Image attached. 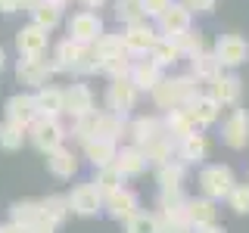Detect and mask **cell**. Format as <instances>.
<instances>
[{
    "label": "cell",
    "mask_w": 249,
    "mask_h": 233,
    "mask_svg": "<svg viewBox=\"0 0 249 233\" xmlns=\"http://www.w3.org/2000/svg\"><path fill=\"white\" fill-rule=\"evenodd\" d=\"M47 171H50L53 177H59V181H69V177L78 174V155L62 143L53 152H47Z\"/></svg>",
    "instance_id": "cell-19"
},
{
    "label": "cell",
    "mask_w": 249,
    "mask_h": 233,
    "mask_svg": "<svg viewBox=\"0 0 249 233\" xmlns=\"http://www.w3.org/2000/svg\"><path fill=\"white\" fill-rule=\"evenodd\" d=\"M97 137H106L112 140V143H119L122 137H128V121H124V115H115L103 109V112H97Z\"/></svg>",
    "instance_id": "cell-27"
},
{
    "label": "cell",
    "mask_w": 249,
    "mask_h": 233,
    "mask_svg": "<svg viewBox=\"0 0 249 233\" xmlns=\"http://www.w3.org/2000/svg\"><path fill=\"white\" fill-rule=\"evenodd\" d=\"M112 16L122 22V25H134V22H143V6H140V0H115V10Z\"/></svg>",
    "instance_id": "cell-41"
},
{
    "label": "cell",
    "mask_w": 249,
    "mask_h": 233,
    "mask_svg": "<svg viewBox=\"0 0 249 233\" xmlns=\"http://www.w3.org/2000/svg\"><path fill=\"white\" fill-rule=\"evenodd\" d=\"M178 162H184V165H199V162H206V155H209V140L206 134H199V131H193V134H187L178 140Z\"/></svg>",
    "instance_id": "cell-16"
},
{
    "label": "cell",
    "mask_w": 249,
    "mask_h": 233,
    "mask_svg": "<svg viewBox=\"0 0 249 233\" xmlns=\"http://www.w3.org/2000/svg\"><path fill=\"white\" fill-rule=\"evenodd\" d=\"M103 19H100V13L93 10H78L72 19H69V41L81 44V47H90L97 44V37L103 34Z\"/></svg>",
    "instance_id": "cell-3"
},
{
    "label": "cell",
    "mask_w": 249,
    "mask_h": 233,
    "mask_svg": "<svg viewBox=\"0 0 249 233\" xmlns=\"http://www.w3.org/2000/svg\"><path fill=\"white\" fill-rule=\"evenodd\" d=\"M28 233H56V224H50L47 217H41V221H35L28 227Z\"/></svg>",
    "instance_id": "cell-51"
},
{
    "label": "cell",
    "mask_w": 249,
    "mask_h": 233,
    "mask_svg": "<svg viewBox=\"0 0 249 233\" xmlns=\"http://www.w3.org/2000/svg\"><path fill=\"white\" fill-rule=\"evenodd\" d=\"M16 78H19V84H25V87H47L53 78V68H50V59L44 56H19L16 62Z\"/></svg>",
    "instance_id": "cell-5"
},
{
    "label": "cell",
    "mask_w": 249,
    "mask_h": 233,
    "mask_svg": "<svg viewBox=\"0 0 249 233\" xmlns=\"http://www.w3.org/2000/svg\"><path fill=\"white\" fill-rule=\"evenodd\" d=\"M156 217H159V233H190V224L184 217H165V215Z\"/></svg>",
    "instance_id": "cell-48"
},
{
    "label": "cell",
    "mask_w": 249,
    "mask_h": 233,
    "mask_svg": "<svg viewBox=\"0 0 249 233\" xmlns=\"http://www.w3.org/2000/svg\"><path fill=\"white\" fill-rule=\"evenodd\" d=\"M103 212L109 217H115V221H128L134 212H140V196L134 190H128V186H122V190H115V193H106Z\"/></svg>",
    "instance_id": "cell-11"
},
{
    "label": "cell",
    "mask_w": 249,
    "mask_h": 233,
    "mask_svg": "<svg viewBox=\"0 0 249 233\" xmlns=\"http://www.w3.org/2000/svg\"><path fill=\"white\" fill-rule=\"evenodd\" d=\"M175 87H178V100H181V106L193 103V100L202 93V84H199L193 75H178V78H175Z\"/></svg>",
    "instance_id": "cell-44"
},
{
    "label": "cell",
    "mask_w": 249,
    "mask_h": 233,
    "mask_svg": "<svg viewBox=\"0 0 249 233\" xmlns=\"http://www.w3.org/2000/svg\"><path fill=\"white\" fill-rule=\"evenodd\" d=\"M69 208L72 215H81V217H93L103 212V193L97 190V183H78L72 193H69Z\"/></svg>",
    "instance_id": "cell-9"
},
{
    "label": "cell",
    "mask_w": 249,
    "mask_h": 233,
    "mask_svg": "<svg viewBox=\"0 0 249 233\" xmlns=\"http://www.w3.org/2000/svg\"><path fill=\"white\" fill-rule=\"evenodd\" d=\"M193 28V13L187 10L184 3H175L171 0L168 3V10L156 19V34L159 37H178V34H184V31H190Z\"/></svg>",
    "instance_id": "cell-6"
},
{
    "label": "cell",
    "mask_w": 249,
    "mask_h": 233,
    "mask_svg": "<svg viewBox=\"0 0 249 233\" xmlns=\"http://www.w3.org/2000/svg\"><path fill=\"white\" fill-rule=\"evenodd\" d=\"M184 181H187V165L178 162V159H171V162L156 168V183H159V190H184Z\"/></svg>",
    "instance_id": "cell-29"
},
{
    "label": "cell",
    "mask_w": 249,
    "mask_h": 233,
    "mask_svg": "<svg viewBox=\"0 0 249 233\" xmlns=\"http://www.w3.org/2000/svg\"><path fill=\"white\" fill-rule=\"evenodd\" d=\"M10 217H13V224H19V227H25V230H28L35 221H41V202H35V199L13 202Z\"/></svg>",
    "instance_id": "cell-37"
},
{
    "label": "cell",
    "mask_w": 249,
    "mask_h": 233,
    "mask_svg": "<svg viewBox=\"0 0 249 233\" xmlns=\"http://www.w3.org/2000/svg\"><path fill=\"white\" fill-rule=\"evenodd\" d=\"M131 62H134V56H115V59H106L103 66H100V72H103L109 81H119V78H128V72H131Z\"/></svg>",
    "instance_id": "cell-46"
},
{
    "label": "cell",
    "mask_w": 249,
    "mask_h": 233,
    "mask_svg": "<svg viewBox=\"0 0 249 233\" xmlns=\"http://www.w3.org/2000/svg\"><path fill=\"white\" fill-rule=\"evenodd\" d=\"M50 3H56V6H66V3H72V0H50Z\"/></svg>",
    "instance_id": "cell-58"
},
{
    "label": "cell",
    "mask_w": 249,
    "mask_h": 233,
    "mask_svg": "<svg viewBox=\"0 0 249 233\" xmlns=\"http://www.w3.org/2000/svg\"><path fill=\"white\" fill-rule=\"evenodd\" d=\"M150 97H153L156 109H162V112L181 106V100H178V87H175V78H162V81L150 90Z\"/></svg>",
    "instance_id": "cell-34"
},
{
    "label": "cell",
    "mask_w": 249,
    "mask_h": 233,
    "mask_svg": "<svg viewBox=\"0 0 249 233\" xmlns=\"http://www.w3.org/2000/svg\"><path fill=\"white\" fill-rule=\"evenodd\" d=\"M93 90L88 87V84H69L66 90H62V112L69 115V118H81V115L93 112Z\"/></svg>",
    "instance_id": "cell-12"
},
{
    "label": "cell",
    "mask_w": 249,
    "mask_h": 233,
    "mask_svg": "<svg viewBox=\"0 0 249 233\" xmlns=\"http://www.w3.org/2000/svg\"><path fill=\"white\" fill-rule=\"evenodd\" d=\"M115 168L122 171L124 177H140L146 168H150V159H146V152L140 150V146H122L119 152H115Z\"/></svg>",
    "instance_id": "cell-20"
},
{
    "label": "cell",
    "mask_w": 249,
    "mask_h": 233,
    "mask_svg": "<svg viewBox=\"0 0 249 233\" xmlns=\"http://www.w3.org/2000/svg\"><path fill=\"white\" fill-rule=\"evenodd\" d=\"M137 87L128 81V78H119V81H109L106 87V109L115 115H128L131 109L137 106Z\"/></svg>",
    "instance_id": "cell-10"
},
{
    "label": "cell",
    "mask_w": 249,
    "mask_h": 233,
    "mask_svg": "<svg viewBox=\"0 0 249 233\" xmlns=\"http://www.w3.org/2000/svg\"><path fill=\"white\" fill-rule=\"evenodd\" d=\"M187 112H190V118H193V124H196V131H202V128H212V124L221 118V106L215 103L212 97H209L206 90L199 93L193 103H187Z\"/></svg>",
    "instance_id": "cell-17"
},
{
    "label": "cell",
    "mask_w": 249,
    "mask_h": 233,
    "mask_svg": "<svg viewBox=\"0 0 249 233\" xmlns=\"http://www.w3.org/2000/svg\"><path fill=\"white\" fill-rule=\"evenodd\" d=\"M78 3H81L84 10H93V13H97V10H103V6L109 3V0H78Z\"/></svg>",
    "instance_id": "cell-54"
},
{
    "label": "cell",
    "mask_w": 249,
    "mask_h": 233,
    "mask_svg": "<svg viewBox=\"0 0 249 233\" xmlns=\"http://www.w3.org/2000/svg\"><path fill=\"white\" fill-rule=\"evenodd\" d=\"M81 150H84V159H88L93 168H103V165H112L115 162L119 143H112V140H106V137H90V140L81 143Z\"/></svg>",
    "instance_id": "cell-21"
},
{
    "label": "cell",
    "mask_w": 249,
    "mask_h": 233,
    "mask_svg": "<svg viewBox=\"0 0 249 233\" xmlns=\"http://www.w3.org/2000/svg\"><path fill=\"white\" fill-rule=\"evenodd\" d=\"M156 28L150 25V22H134V25H124V34H122V41H124V53L128 56H146V53L153 50V44H156Z\"/></svg>",
    "instance_id": "cell-8"
},
{
    "label": "cell",
    "mask_w": 249,
    "mask_h": 233,
    "mask_svg": "<svg viewBox=\"0 0 249 233\" xmlns=\"http://www.w3.org/2000/svg\"><path fill=\"white\" fill-rule=\"evenodd\" d=\"M100 66H103V59L97 56L93 44H90V47H81V56H78V62H75L72 75H97V72H100Z\"/></svg>",
    "instance_id": "cell-43"
},
{
    "label": "cell",
    "mask_w": 249,
    "mask_h": 233,
    "mask_svg": "<svg viewBox=\"0 0 249 233\" xmlns=\"http://www.w3.org/2000/svg\"><path fill=\"white\" fill-rule=\"evenodd\" d=\"M140 150L146 152V159H150V165L153 168H159V165H165V162L175 159V150H178V140L165 134V128H162V134H156L150 143H143Z\"/></svg>",
    "instance_id": "cell-23"
},
{
    "label": "cell",
    "mask_w": 249,
    "mask_h": 233,
    "mask_svg": "<svg viewBox=\"0 0 249 233\" xmlns=\"http://www.w3.org/2000/svg\"><path fill=\"white\" fill-rule=\"evenodd\" d=\"M78 56H81V44L69 41V37H66V41H59L56 47H53V59H50L53 75H56V72H72Z\"/></svg>",
    "instance_id": "cell-30"
},
{
    "label": "cell",
    "mask_w": 249,
    "mask_h": 233,
    "mask_svg": "<svg viewBox=\"0 0 249 233\" xmlns=\"http://www.w3.org/2000/svg\"><path fill=\"white\" fill-rule=\"evenodd\" d=\"M146 56H150V59L156 62V66H159L162 72H165V68H171L178 59H181V53H178V47L171 44V37H156L153 50L146 53Z\"/></svg>",
    "instance_id": "cell-35"
},
{
    "label": "cell",
    "mask_w": 249,
    "mask_h": 233,
    "mask_svg": "<svg viewBox=\"0 0 249 233\" xmlns=\"http://www.w3.org/2000/svg\"><path fill=\"white\" fill-rule=\"evenodd\" d=\"M218 202L206 199V196H190L187 199V208H184V221L190 227H199V224H215L218 221Z\"/></svg>",
    "instance_id": "cell-24"
},
{
    "label": "cell",
    "mask_w": 249,
    "mask_h": 233,
    "mask_svg": "<svg viewBox=\"0 0 249 233\" xmlns=\"http://www.w3.org/2000/svg\"><path fill=\"white\" fill-rule=\"evenodd\" d=\"M224 68H221V62L215 59L212 50H202V53H196V56H190V75L196 78L199 84H212Z\"/></svg>",
    "instance_id": "cell-25"
},
{
    "label": "cell",
    "mask_w": 249,
    "mask_h": 233,
    "mask_svg": "<svg viewBox=\"0 0 249 233\" xmlns=\"http://www.w3.org/2000/svg\"><path fill=\"white\" fill-rule=\"evenodd\" d=\"M0 233H28V230H25V227H19V224H13V221H10V224H3V227H0Z\"/></svg>",
    "instance_id": "cell-55"
},
{
    "label": "cell",
    "mask_w": 249,
    "mask_h": 233,
    "mask_svg": "<svg viewBox=\"0 0 249 233\" xmlns=\"http://www.w3.org/2000/svg\"><path fill=\"white\" fill-rule=\"evenodd\" d=\"M0 13H6V16L19 13V0H0Z\"/></svg>",
    "instance_id": "cell-53"
},
{
    "label": "cell",
    "mask_w": 249,
    "mask_h": 233,
    "mask_svg": "<svg viewBox=\"0 0 249 233\" xmlns=\"http://www.w3.org/2000/svg\"><path fill=\"white\" fill-rule=\"evenodd\" d=\"M206 93L215 100L218 106H231V109H237V106H240V97H243V81H240L237 75L221 72L212 84H209V90H206Z\"/></svg>",
    "instance_id": "cell-13"
},
{
    "label": "cell",
    "mask_w": 249,
    "mask_h": 233,
    "mask_svg": "<svg viewBox=\"0 0 249 233\" xmlns=\"http://www.w3.org/2000/svg\"><path fill=\"white\" fill-rule=\"evenodd\" d=\"M190 233H228V230L215 221V224H199V227H190Z\"/></svg>",
    "instance_id": "cell-52"
},
{
    "label": "cell",
    "mask_w": 249,
    "mask_h": 233,
    "mask_svg": "<svg viewBox=\"0 0 249 233\" xmlns=\"http://www.w3.org/2000/svg\"><path fill=\"white\" fill-rule=\"evenodd\" d=\"M128 81L137 87V93H143V90H153L156 84L162 81V68L156 66V62H153L150 56H137L134 62H131Z\"/></svg>",
    "instance_id": "cell-15"
},
{
    "label": "cell",
    "mask_w": 249,
    "mask_h": 233,
    "mask_svg": "<svg viewBox=\"0 0 249 233\" xmlns=\"http://www.w3.org/2000/svg\"><path fill=\"white\" fill-rule=\"evenodd\" d=\"M221 143L231 150H246L249 146V112L246 109H231L228 118L221 121Z\"/></svg>",
    "instance_id": "cell-7"
},
{
    "label": "cell",
    "mask_w": 249,
    "mask_h": 233,
    "mask_svg": "<svg viewBox=\"0 0 249 233\" xmlns=\"http://www.w3.org/2000/svg\"><path fill=\"white\" fill-rule=\"evenodd\" d=\"M215 59L221 62V68H240L249 59V41L243 34H221L212 47Z\"/></svg>",
    "instance_id": "cell-4"
},
{
    "label": "cell",
    "mask_w": 249,
    "mask_h": 233,
    "mask_svg": "<svg viewBox=\"0 0 249 233\" xmlns=\"http://www.w3.org/2000/svg\"><path fill=\"white\" fill-rule=\"evenodd\" d=\"M22 143H25V128H19V124H13V121L0 124V150L16 152Z\"/></svg>",
    "instance_id": "cell-42"
},
{
    "label": "cell",
    "mask_w": 249,
    "mask_h": 233,
    "mask_svg": "<svg viewBox=\"0 0 249 233\" xmlns=\"http://www.w3.org/2000/svg\"><path fill=\"white\" fill-rule=\"evenodd\" d=\"M124 181H128V177L122 174L119 168H115V162L112 165H103V168H97V177H93V183H97V190L103 193H115V190H122L124 186Z\"/></svg>",
    "instance_id": "cell-38"
},
{
    "label": "cell",
    "mask_w": 249,
    "mask_h": 233,
    "mask_svg": "<svg viewBox=\"0 0 249 233\" xmlns=\"http://www.w3.org/2000/svg\"><path fill=\"white\" fill-rule=\"evenodd\" d=\"M93 50H97V56L100 59H115V56H124V41H122V34H100L97 37V44H93Z\"/></svg>",
    "instance_id": "cell-40"
},
{
    "label": "cell",
    "mask_w": 249,
    "mask_h": 233,
    "mask_svg": "<svg viewBox=\"0 0 249 233\" xmlns=\"http://www.w3.org/2000/svg\"><path fill=\"white\" fill-rule=\"evenodd\" d=\"M190 13H212L215 10V0H181Z\"/></svg>",
    "instance_id": "cell-50"
},
{
    "label": "cell",
    "mask_w": 249,
    "mask_h": 233,
    "mask_svg": "<svg viewBox=\"0 0 249 233\" xmlns=\"http://www.w3.org/2000/svg\"><path fill=\"white\" fill-rule=\"evenodd\" d=\"M171 0H140V6H143V16L146 19H159L162 13L168 10Z\"/></svg>",
    "instance_id": "cell-49"
},
{
    "label": "cell",
    "mask_w": 249,
    "mask_h": 233,
    "mask_svg": "<svg viewBox=\"0 0 249 233\" xmlns=\"http://www.w3.org/2000/svg\"><path fill=\"white\" fill-rule=\"evenodd\" d=\"M69 215H72V208H69V196H56V193H53V196L41 199V217H47L50 224L59 227Z\"/></svg>",
    "instance_id": "cell-36"
},
{
    "label": "cell",
    "mask_w": 249,
    "mask_h": 233,
    "mask_svg": "<svg viewBox=\"0 0 249 233\" xmlns=\"http://www.w3.org/2000/svg\"><path fill=\"white\" fill-rule=\"evenodd\" d=\"M31 97H35L37 118H59V115H66L62 112V87L47 84V87H37Z\"/></svg>",
    "instance_id": "cell-22"
},
{
    "label": "cell",
    "mask_w": 249,
    "mask_h": 233,
    "mask_svg": "<svg viewBox=\"0 0 249 233\" xmlns=\"http://www.w3.org/2000/svg\"><path fill=\"white\" fill-rule=\"evenodd\" d=\"M171 44L178 47L181 59H190V56H196V53L209 50V47H206V34H202V31H196V28H190V31H184V34L171 37Z\"/></svg>",
    "instance_id": "cell-33"
},
{
    "label": "cell",
    "mask_w": 249,
    "mask_h": 233,
    "mask_svg": "<svg viewBox=\"0 0 249 233\" xmlns=\"http://www.w3.org/2000/svg\"><path fill=\"white\" fill-rule=\"evenodd\" d=\"M6 68V53H3V47H0V72Z\"/></svg>",
    "instance_id": "cell-57"
},
{
    "label": "cell",
    "mask_w": 249,
    "mask_h": 233,
    "mask_svg": "<svg viewBox=\"0 0 249 233\" xmlns=\"http://www.w3.org/2000/svg\"><path fill=\"white\" fill-rule=\"evenodd\" d=\"M233 171L228 165H206L199 171V193L206 199H212V202H221V199H228V193L233 190Z\"/></svg>",
    "instance_id": "cell-2"
},
{
    "label": "cell",
    "mask_w": 249,
    "mask_h": 233,
    "mask_svg": "<svg viewBox=\"0 0 249 233\" xmlns=\"http://www.w3.org/2000/svg\"><path fill=\"white\" fill-rule=\"evenodd\" d=\"M162 128H165V134H171L175 140H181V137H187V134H193V131H196V124H193L190 112H187V106H178V109H168V112H165Z\"/></svg>",
    "instance_id": "cell-28"
},
{
    "label": "cell",
    "mask_w": 249,
    "mask_h": 233,
    "mask_svg": "<svg viewBox=\"0 0 249 233\" xmlns=\"http://www.w3.org/2000/svg\"><path fill=\"white\" fill-rule=\"evenodd\" d=\"M47 47H50V31L37 28L35 22H28L25 28L16 31V50H19V56H44Z\"/></svg>",
    "instance_id": "cell-14"
},
{
    "label": "cell",
    "mask_w": 249,
    "mask_h": 233,
    "mask_svg": "<svg viewBox=\"0 0 249 233\" xmlns=\"http://www.w3.org/2000/svg\"><path fill=\"white\" fill-rule=\"evenodd\" d=\"M31 22H35L37 28H44V31L59 28L62 25V6L50 3V0H41V3L31 10Z\"/></svg>",
    "instance_id": "cell-31"
},
{
    "label": "cell",
    "mask_w": 249,
    "mask_h": 233,
    "mask_svg": "<svg viewBox=\"0 0 249 233\" xmlns=\"http://www.w3.org/2000/svg\"><path fill=\"white\" fill-rule=\"evenodd\" d=\"M228 205L237 215H249V183H233V190L228 193Z\"/></svg>",
    "instance_id": "cell-47"
},
{
    "label": "cell",
    "mask_w": 249,
    "mask_h": 233,
    "mask_svg": "<svg viewBox=\"0 0 249 233\" xmlns=\"http://www.w3.org/2000/svg\"><path fill=\"white\" fill-rule=\"evenodd\" d=\"M187 193L184 190H159V212L156 215H165V217H184L187 208Z\"/></svg>",
    "instance_id": "cell-32"
},
{
    "label": "cell",
    "mask_w": 249,
    "mask_h": 233,
    "mask_svg": "<svg viewBox=\"0 0 249 233\" xmlns=\"http://www.w3.org/2000/svg\"><path fill=\"white\" fill-rule=\"evenodd\" d=\"M37 3H41V0H19V10H28V13H31Z\"/></svg>",
    "instance_id": "cell-56"
},
{
    "label": "cell",
    "mask_w": 249,
    "mask_h": 233,
    "mask_svg": "<svg viewBox=\"0 0 249 233\" xmlns=\"http://www.w3.org/2000/svg\"><path fill=\"white\" fill-rule=\"evenodd\" d=\"M156 134H162V118H156V115H137L134 121H128V137L134 146L150 143Z\"/></svg>",
    "instance_id": "cell-26"
},
{
    "label": "cell",
    "mask_w": 249,
    "mask_h": 233,
    "mask_svg": "<svg viewBox=\"0 0 249 233\" xmlns=\"http://www.w3.org/2000/svg\"><path fill=\"white\" fill-rule=\"evenodd\" d=\"M72 137L78 140V143L97 137V109L88 112V115H81V118H72Z\"/></svg>",
    "instance_id": "cell-45"
},
{
    "label": "cell",
    "mask_w": 249,
    "mask_h": 233,
    "mask_svg": "<svg viewBox=\"0 0 249 233\" xmlns=\"http://www.w3.org/2000/svg\"><path fill=\"white\" fill-rule=\"evenodd\" d=\"M35 118H37V109H35V97L31 93H13L6 100V121L19 124V128H28Z\"/></svg>",
    "instance_id": "cell-18"
},
{
    "label": "cell",
    "mask_w": 249,
    "mask_h": 233,
    "mask_svg": "<svg viewBox=\"0 0 249 233\" xmlns=\"http://www.w3.org/2000/svg\"><path fill=\"white\" fill-rule=\"evenodd\" d=\"M124 233H159V217H156V212H134L124 221Z\"/></svg>",
    "instance_id": "cell-39"
},
{
    "label": "cell",
    "mask_w": 249,
    "mask_h": 233,
    "mask_svg": "<svg viewBox=\"0 0 249 233\" xmlns=\"http://www.w3.org/2000/svg\"><path fill=\"white\" fill-rule=\"evenodd\" d=\"M25 137L31 140V146H35V150H41L47 155V152L56 150V146L66 143V128H62L59 118H35L25 128Z\"/></svg>",
    "instance_id": "cell-1"
}]
</instances>
